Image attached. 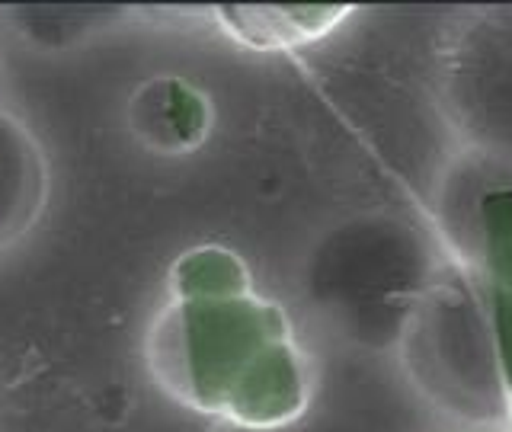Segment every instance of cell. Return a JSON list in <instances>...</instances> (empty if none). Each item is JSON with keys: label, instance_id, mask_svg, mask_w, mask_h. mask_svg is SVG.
Instances as JSON below:
<instances>
[{"label": "cell", "instance_id": "obj_1", "mask_svg": "<svg viewBox=\"0 0 512 432\" xmlns=\"http://www.w3.org/2000/svg\"><path fill=\"white\" fill-rule=\"evenodd\" d=\"M346 16V10H224L218 13L221 23L234 29L250 45L276 48L295 45L324 36L330 26H336Z\"/></svg>", "mask_w": 512, "mask_h": 432}, {"label": "cell", "instance_id": "obj_2", "mask_svg": "<svg viewBox=\"0 0 512 432\" xmlns=\"http://www.w3.org/2000/svg\"><path fill=\"white\" fill-rule=\"evenodd\" d=\"M484 260L493 285L512 295V189H496L480 205Z\"/></svg>", "mask_w": 512, "mask_h": 432}, {"label": "cell", "instance_id": "obj_3", "mask_svg": "<svg viewBox=\"0 0 512 432\" xmlns=\"http://www.w3.org/2000/svg\"><path fill=\"white\" fill-rule=\"evenodd\" d=\"M490 314H493V343L500 356V375L512 394V295L490 285Z\"/></svg>", "mask_w": 512, "mask_h": 432}]
</instances>
